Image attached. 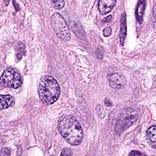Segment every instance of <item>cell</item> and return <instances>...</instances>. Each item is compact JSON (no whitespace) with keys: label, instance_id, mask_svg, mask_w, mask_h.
I'll return each instance as SVG.
<instances>
[{"label":"cell","instance_id":"obj_2","mask_svg":"<svg viewBox=\"0 0 156 156\" xmlns=\"http://www.w3.org/2000/svg\"><path fill=\"white\" fill-rule=\"evenodd\" d=\"M37 91L40 101L46 105L54 104L60 94L58 83L50 76H44L40 79Z\"/></svg>","mask_w":156,"mask_h":156},{"label":"cell","instance_id":"obj_4","mask_svg":"<svg viewBox=\"0 0 156 156\" xmlns=\"http://www.w3.org/2000/svg\"><path fill=\"white\" fill-rule=\"evenodd\" d=\"M51 26L57 37L62 41H68L71 35L68 24L61 14L55 12L51 17Z\"/></svg>","mask_w":156,"mask_h":156},{"label":"cell","instance_id":"obj_17","mask_svg":"<svg viewBox=\"0 0 156 156\" xmlns=\"http://www.w3.org/2000/svg\"><path fill=\"white\" fill-rule=\"evenodd\" d=\"M112 18V15H109V16H108L107 17L104 18L102 20V21L104 22V23H108V22H110V21H111Z\"/></svg>","mask_w":156,"mask_h":156},{"label":"cell","instance_id":"obj_9","mask_svg":"<svg viewBox=\"0 0 156 156\" xmlns=\"http://www.w3.org/2000/svg\"><path fill=\"white\" fill-rule=\"evenodd\" d=\"M0 109L3 110L5 108H7L12 105V104L14 102V99L13 98L9 95V94H5L3 95L1 94L0 96Z\"/></svg>","mask_w":156,"mask_h":156},{"label":"cell","instance_id":"obj_10","mask_svg":"<svg viewBox=\"0 0 156 156\" xmlns=\"http://www.w3.org/2000/svg\"><path fill=\"white\" fill-rule=\"evenodd\" d=\"M146 2L145 1H139L136 7V17L140 23H141L143 22V17L146 8Z\"/></svg>","mask_w":156,"mask_h":156},{"label":"cell","instance_id":"obj_7","mask_svg":"<svg viewBox=\"0 0 156 156\" xmlns=\"http://www.w3.org/2000/svg\"><path fill=\"white\" fill-rule=\"evenodd\" d=\"M116 1L113 0H100L98 1V7L101 15H106L113 9Z\"/></svg>","mask_w":156,"mask_h":156},{"label":"cell","instance_id":"obj_16","mask_svg":"<svg viewBox=\"0 0 156 156\" xmlns=\"http://www.w3.org/2000/svg\"><path fill=\"white\" fill-rule=\"evenodd\" d=\"M129 155H144V154L138 151H132L129 154Z\"/></svg>","mask_w":156,"mask_h":156},{"label":"cell","instance_id":"obj_6","mask_svg":"<svg viewBox=\"0 0 156 156\" xmlns=\"http://www.w3.org/2000/svg\"><path fill=\"white\" fill-rule=\"evenodd\" d=\"M107 77L110 85L114 89L121 88L127 83L126 77L120 73H110L108 75Z\"/></svg>","mask_w":156,"mask_h":156},{"label":"cell","instance_id":"obj_11","mask_svg":"<svg viewBox=\"0 0 156 156\" xmlns=\"http://www.w3.org/2000/svg\"><path fill=\"white\" fill-rule=\"evenodd\" d=\"M155 132H156V127L155 125H153L149 127V129L147 130L146 133V136L149 143L154 148L155 147V143H156Z\"/></svg>","mask_w":156,"mask_h":156},{"label":"cell","instance_id":"obj_14","mask_svg":"<svg viewBox=\"0 0 156 156\" xmlns=\"http://www.w3.org/2000/svg\"><path fill=\"white\" fill-rule=\"evenodd\" d=\"M1 155L2 156H9L10 155V151L8 148H3L1 150Z\"/></svg>","mask_w":156,"mask_h":156},{"label":"cell","instance_id":"obj_8","mask_svg":"<svg viewBox=\"0 0 156 156\" xmlns=\"http://www.w3.org/2000/svg\"><path fill=\"white\" fill-rule=\"evenodd\" d=\"M127 32V23H126V15L125 13H123L121 16L120 20V31H119V40L120 43L122 45L124 44V40L126 36Z\"/></svg>","mask_w":156,"mask_h":156},{"label":"cell","instance_id":"obj_12","mask_svg":"<svg viewBox=\"0 0 156 156\" xmlns=\"http://www.w3.org/2000/svg\"><path fill=\"white\" fill-rule=\"evenodd\" d=\"M54 7L57 9H61L65 5L64 1H52Z\"/></svg>","mask_w":156,"mask_h":156},{"label":"cell","instance_id":"obj_3","mask_svg":"<svg viewBox=\"0 0 156 156\" xmlns=\"http://www.w3.org/2000/svg\"><path fill=\"white\" fill-rule=\"evenodd\" d=\"M138 112L136 110L127 108L123 110L117 117L115 130L116 133L120 134L130 127L138 119Z\"/></svg>","mask_w":156,"mask_h":156},{"label":"cell","instance_id":"obj_1","mask_svg":"<svg viewBox=\"0 0 156 156\" xmlns=\"http://www.w3.org/2000/svg\"><path fill=\"white\" fill-rule=\"evenodd\" d=\"M57 129L63 138L71 145L77 146L82 141L83 133L80 123L73 116L64 115L60 118Z\"/></svg>","mask_w":156,"mask_h":156},{"label":"cell","instance_id":"obj_5","mask_svg":"<svg viewBox=\"0 0 156 156\" xmlns=\"http://www.w3.org/2000/svg\"><path fill=\"white\" fill-rule=\"evenodd\" d=\"M22 77L19 72L13 68H7L1 75V82L2 85L11 88H18L22 84Z\"/></svg>","mask_w":156,"mask_h":156},{"label":"cell","instance_id":"obj_15","mask_svg":"<svg viewBox=\"0 0 156 156\" xmlns=\"http://www.w3.org/2000/svg\"><path fill=\"white\" fill-rule=\"evenodd\" d=\"M61 155H72L71 149L69 148H65L62 150V153L60 154Z\"/></svg>","mask_w":156,"mask_h":156},{"label":"cell","instance_id":"obj_13","mask_svg":"<svg viewBox=\"0 0 156 156\" xmlns=\"http://www.w3.org/2000/svg\"><path fill=\"white\" fill-rule=\"evenodd\" d=\"M112 34V29L110 27H105L103 30V35L104 37H109Z\"/></svg>","mask_w":156,"mask_h":156}]
</instances>
